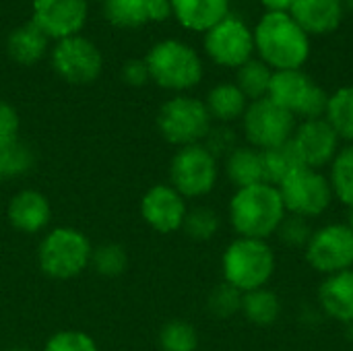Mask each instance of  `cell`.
<instances>
[{"instance_id": "17", "label": "cell", "mask_w": 353, "mask_h": 351, "mask_svg": "<svg viewBox=\"0 0 353 351\" xmlns=\"http://www.w3.org/2000/svg\"><path fill=\"white\" fill-rule=\"evenodd\" d=\"M6 217L8 223L21 234H39L48 230L52 221V205L43 192L25 188L8 201Z\"/></svg>"}, {"instance_id": "9", "label": "cell", "mask_w": 353, "mask_h": 351, "mask_svg": "<svg viewBox=\"0 0 353 351\" xmlns=\"http://www.w3.org/2000/svg\"><path fill=\"white\" fill-rule=\"evenodd\" d=\"M285 213L312 219L323 215L333 201V188L329 178L321 170L296 168L279 186H277Z\"/></svg>"}, {"instance_id": "28", "label": "cell", "mask_w": 353, "mask_h": 351, "mask_svg": "<svg viewBox=\"0 0 353 351\" xmlns=\"http://www.w3.org/2000/svg\"><path fill=\"white\" fill-rule=\"evenodd\" d=\"M263 155V174H265V182L271 186H279L296 168H300V159L292 147V143L261 151Z\"/></svg>"}, {"instance_id": "21", "label": "cell", "mask_w": 353, "mask_h": 351, "mask_svg": "<svg viewBox=\"0 0 353 351\" xmlns=\"http://www.w3.org/2000/svg\"><path fill=\"white\" fill-rule=\"evenodd\" d=\"M319 302L327 317L337 323H353V269L329 275L319 288Z\"/></svg>"}, {"instance_id": "23", "label": "cell", "mask_w": 353, "mask_h": 351, "mask_svg": "<svg viewBox=\"0 0 353 351\" xmlns=\"http://www.w3.org/2000/svg\"><path fill=\"white\" fill-rule=\"evenodd\" d=\"M225 176L236 186V190L246 188V186H254V184H263L265 174H263V155H261V151L250 147V145H246V147L238 145L225 157Z\"/></svg>"}, {"instance_id": "1", "label": "cell", "mask_w": 353, "mask_h": 351, "mask_svg": "<svg viewBox=\"0 0 353 351\" xmlns=\"http://www.w3.org/2000/svg\"><path fill=\"white\" fill-rule=\"evenodd\" d=\"M254 33V52L273 70H298L310 58V35L290 12H265Z\"/></svg>"}, {"instance_id": "15", "label": "cell", "mask_w": 353, "mask_h": 351, "mask_svg": "<svg viewBox=\"0 0 353 351\" xmlns=\"http://www.w3.org/2000/svg\"><path fill=\"white\" fill-rule=\"evenodd\" d=\"M186 213V199L172 184H155L141 199V217L157 234L180 232Z\"/></svg>"}, {"instance_id": "12", "label": "cell", "mask_w": 353, "mask_h": 351, "mask_svg": "<svg viewBox=\"0 0 353 351\" xmlns=\"http://www.w3.org/2000/svg\"><path fill=\"white\" fill-rule=\"evenodd\" d=\"M207 56L225 68H240L244 62L254 58V33L238 17L228 14L215 27L205 33Z\"/></svg>"}, {"instance_id": "5", "label": "cell", "mask_w": 353, "mask_h": 351, "mask_svg": "<svg viewBox=\"0 0 353 351\" xmlns=\"http://www.w3.org/2000/svg\"><path fill=\"white\" fill-rule=\"evenodd\" d=\"M223 281L242 294L267 288L275 273V254L267 240L236 238L221 257Z\"/></svg>"}, {"instance_id": "30", "label": "cell", "mask_w": 353, "mask_h": 351, "mask_svg": "<svg viewBox=\"0 0 353 351\" xmlns=\"http://www.w3.org/2000/svg\"><path fill=\"white\" fill-rule=\"evenodd\" d=\"M89 267L101 277H120L128 267L126 248L116 242H105L93 248Z\"/></svg>"}, {"instance_id": "35", "label": "cell", "mask_w": 353, "mask_h": 351, "mask_svg": "<svg viewBox=\"0 0 353 351\" xmlns=\"http://www.w3.org/2000/svg\"><path fill=\"white\" fill-rule=\"evenodd\" d=\"M312 225L308 219L298 217V215H290L285 213L283 221L277 228V238L281 240V244L290 246V248H306V244L312 238Z\"/></svg>"}, {"instance_id": "14", "label": "cell", "mask_w": 353, "mask_h": 351, "mask_svg": "<svg viewBox=\"0 0 353 351\" xmlns=\"http://www.w3.org/2000/svg\"><path fill=\"white\" fill-rule=\"evenodd\" d=\"M339 141L341 139L325 118H314L298 124L290 143L304 168L321 170L331 166L337 157Z\"/></svg>"}, {"instance_id": "44", "label": "cell", "mask_w": 353, "mask_h": 351, "mask_svg": "<svg viewBox=\"0 0 353 351\" xmlns=\"http://www.w3.org/2000/svg\"><path fill=\"white\" fill-rule=\"evenodd\" d=\"M347 225H350V230H352V232H353V211H352V213H350V223H347Z\"/></svg>"}, {"instance_id": "31", "label": "cell", "mask_w": 353, "mask_h": 351, "mask_svg": "<svg viewBox=\"0 0 353 351\" xmlns=\"http://www.w3.org/2000/svg\"><path fill=\"white\" fill-rule=\"evenodd\" d=\"M221 228V219L217 215V211H213L211 207H194L188 209L182 232L196 242H207L211 238H215V234Z\"/></svg>"}, {"instance_id": "10", "label": "cell", "mask_w": 353, "mask_h": 351, "mask_svg": "<svg viewBox=\"0 0 353 351\" xmlns=\"http://www.w3.org/2000/svg\"><path fill=\"white\" fill-rule=\"evenodd\" d=\"M296 118L269 97L250 101L242 116V130L250 147L267 151L292 141Z\"/></svg>"}, {"instance_id": "16", "label": "cell", "mask_w": 353, "mask_h": 351, "mask_svg": "<svg viewBox=\"0 0 353 351\" xmlns=\"http://www.w3.org/2000/svg\"><path fill=\"white\" fill-rule=\"evenodd\" d=\"M31 21L56 41L79 35L87 21V0H33Z\"/></svg>"}, {"instance_id": "34", "label": "cell", "mask_w": 353, "mask_h": 351, "mask_svg": "<svg viewBox=\"0 0 353 351\" xmlns=\"http://www.w3.org/2000/svg\"><path fill=\"white\" fill-rule=\"evenodd\" d=\"M207 310L219 321L236 317L242 310V292L225 281L219 283L207 298Z\"/></svg>"}, {"instance_id": "41", "label": "cell", "mask_w": 353, "mask_h": 351, "mask_svg": "<svg viewBox=\"0 0 353 351\" xmlns=\"http://www.w3.org/2000/svg\"><path fill=\"white\" fill-rule=\"evenodd\" d=\"M343 8H345V10H352L353 12V0H343Z\"/></svg>"}, {"instance_id": "33", "label": "cell", "mask_w": 353, "mask_h": 351, "mask_svg": "<svg viewBox=\"0 0 353 351\" xmlns=\"http://www.w3.org/2000/svg\"><path fill=\"white\" fill-rule=\"evenodd\" d=\"M0 163H2L4 178H14V176L21 178V176H25V174H29L33 170L35 153L27 143L17 139L14 143L0 149Z\"/></svg>"}, {"instance_id": "37", "label": "cell", "mask_w": 353, "mask_h": 351, "mask_svg": "<svg viewBox=\"0 0 353 351\" xmlns=\"http://www.w3.org/2000/svg\"><path fill=\"white\" fill-rule=\"evenodd\" d=\"M203 145L211 151L213 157H228L238 145H236V132L228 126V124H219V126H211L207 139L203 141Z\"/></svg>"}, {"instance_id": "6", "label": "cell", "mask_w": 353, "mask_h": 351, "mask_svg": "<svg viewBox=\"0 0 353 351\" xmlns=\"http://www.w3.org/2000/svg\"><path fill=\"white\" fill-rule=\"evenodd\" d=\"M211 126L213 120L207 112L205 101L182 93L168 99L157 114L159 134L178 149L203 143Z\"/></svg>"}, {"instance_id": "8", "label": "cell", "mask_w": 353, "mask_h": 351, "mask_svg": "<svg viewBox=\"0 0 353 351\" xmlns=\"http://www.w3.org/2000/svg\"><path fill=\"white\" fill-rule=\"evenodd\" d=\"M219 178V161L211 151L199 143L180 147L170 161V184L184 199L207 197Z\"/></svg>"}, {"instance_id": "11", "label": "cell", "mask_w": 353, "mask_h": 351, "mask_svg": "<svg viewBox=\"0 0 353 351\" xmlns=\"http://www.w3.org/2000/svg\"><path fill=\"white\" fill-rule=\"evenodd\" d=\"M306 261L314 271L327 277L350 271L353 267V232L350 225L329 223L314 230L306 244Z\"/></svg>"}, {"instance_id": "13", "label": "cell", "mask_w": 353, "mask_h": 351, "mask_svg": "<svg viewBox=\"0 0 353 351\" xmlns=\"http://www.w3.org/2000/svg\"><path fill=\"white\" fill-rule=\"evenodd\" d=\"M52 66L56 74L66 83L89 85L101 74L103 56L91 39L72 35L56 41L52 50Z\"/></svg>"}, {"instance_id": "39", "label": "cell", "mask_w": 353, "mask_h": 351, "mask_svg": "<svg viewBox=\"0 0 353 351\" xmlns=\"http://www.w3.org/2000/svg\"><path fill=\"white\" fill-rule=\"evenodd\" d=\"M122 81L130 87H143L151 81L145 58H130L122 66Z\"/></svg>"}, {"instance_id": "43", "label": "cell", "mask_w": 353, "mask_h": 351, "mask_svg": "<svg viewBox=\"0 0 353 351\" xmlns=\"http://www.w3.org/2000/svg\"><path fill=\"white\" fill-rule=\"evenodd\" d=\"M4 351H29V350H25V348H8V350H4Z\"/></svg>"}, {"instance_id": "19", "label": "cell", "mask_w": 353, "mask_h": 351, "mask_svg": "<svg viewBox=\"0 0 353 351\" xmlns=\"http://www.w3.org/2000/svg\"><path fill=\"white\" fill-rule=\"evenodd\" d=\"M290 14L308 35L333 33L345 14L343 0H296Z\"/></svg>"}, {"instance_id": "38", "label": "cell", "mask_w": 353, "mask_h": 351, "mask_svg": "<svg viewBox=\"0 0 353 351\" xmlns=\"http://www.w3.org/2000/svg\"><path fill=\"white\" fill-rule=\"evenodd\" d=\"M21 120L17 110L8 101H0V149L19 139Z\"/></svg>"}, {"instance_id": "26", "label": "cell", "mask_w": 353, "mask_h": 351, "mask_svg": "<svg viewBox=\"0 0 353 351\" xmlns=\"http://www.w3.org/2000/svg\"><path fill=\"white\" fill-rule=\"evenodd\" d=\"M273 79V68L259 58H250L240 68H236V85L246 95L248 101H256L269 95Z\"/></svg>"}, {"instance_id": "29", "label": "cell", "mask_w": 353, "mask_h": 351, "mask_svg": "<svg viewBox=\"0 0 353 351\" xmlns=\"http://www.w3.org/2000/svg\"><path fill=\"white\" fill-rule=\"evenodd\" d=\"M329 182L333 194L353 211V143L339 149L337 157L331 163Z\"/></svg>"}, {"instance_id": "42", "label": "cell", "mask_w": 353, "mask_h": 351, "mask_svg": "<svg viewBox=\"0 0 353 351\" xmlns=\"http://www.w3.org/2000/svg\"><path fill=\"white\" fill-rule=\"evenodd\" d=\"M347 337H350V341L353 343V323L352 325H347Z\"/></svg>"}, {"instance_id": "45", "label": "cell", "mask_w": 353, "mask_h": 351, "mask_svg": "<svg viewBox=\"0 0 353 351\" xmlns=\"http://www.w3.org/2000/svg\"><path fill=\"white\" fill-rule=\"evenodd\" d=\"M2 180H4V172H2V163H0V184H2Z\"/></svg>"}, {"instance_id": "20", "label": "cell", "mask_w": 353, "mask_h": 351, "mask_svg": "<svg viewBox=\"0 0 353 351\" xmlns=\"http://www.w3.org/2000/svg\"><path fill=\"white\" fill-rule=\"evenodd\" d=\"M172 14L188 31L207 33L230 14V0H170Z\"/></svg>"}, {"instance_id": "22", "label": "cell", "mask_w": 353, "mask_h": 351, "mask_svg": "<svg viewBox=\"0 0 353 351\" xmlns=\"http://www.w3.org/2000/svg\"><path fill=\"white\" fill-rule=\"evenodd\" d=\"M48 43L50 37L33 21H29L10 31L6 39V52L10 60H14L17 64L31 66L37 64L48 54Z\"/></svg>"}, {"instance_id": "3", "label": "cell", "mask_w": 353, "mask_h": 351, "mask_svg": "<svg viewBox=\"0 0 353 351\" xmlns=\"http://www.w3.org/2000/svg\"><path fill=\"white\" fill-rule=\"evenodd\" d=\"M149 77L168 91L184 93L203 79V60L194 48L180 39H161L145 56Z\"/></svg>"}, {"instance_id": "18", "label": "cell", "mask_w": 353, "mask_h": 351, "mask_svg": "<svg viewBox=\"0 0 353 351\" xmlns=\"http://www.w3.org/2000/svg\"><path fill=\"white\" fill-rule=\"evenodd\" d=\"M105 17L114 27L139 29L172 14L170 0H105Z\"/></svg>"}, {"instance_id": "2", "label": "cell", "mask_w": 353, "mask_h": 351, "mask_svg": "<svg viewBox=\"0 0 353 351\" xmlns=\"http://www.w3.org/2000/svg\"><path fill=\"white\" fill-rule=\"evenodd\" d=\"M285 217V207L277 186L254 184L238 188L230 201V221L238 238L267 240Z\"/></svg>"}, {"instance_id": "25", "label": "cell", "mask_w": 353, "mask_h": 351, "mask_svg": "<svg viewBox=\"0 0 353 351\" xmlns=\"http://www.w3.org/2000/svg\"><path fill=\"white\" fill-rule=\"evenodd\" d=\"M240 312L246 317L248 323H252L256 327H269V325L277 323V319L281 314V302L275 292L261 288V290L242 294V310Z\"/></svg>"}, {"instance_id": "40", "label": "cell", "mask_w": 353, "mask_h": 351, "mask_svg": "<svg viewBox=\"0 0 353 351\" xmlns=\"http://www.w3.org/2000/svg\"><path fill=\"white\" fill-rule=\"evenodd\" d=\"M296 0H261L267 12H290Z\"/></svg>"}, {"instance_id": "27", "label": "cell", "mask_w": 353, "mask_h": 351, "mask_svg": "<svg viewBox=\"0 0 353 351\" xmlns=\"http://www.w3.org/2000/svg\"><path fill=\"white\" fill-rule=\"evenodd\" d=\"M325 120L333 126L341 141L353 143V85L337 89L329 95Z\"/></svg>"}, {"instance_id": "36", "label": "cell", "mask_w": 353, "mask_h": 351, "mask_svg": "<svg viewBox=\"0 0 353 351\" xmlns=\"http://www.w3.org/2000/svg\"><path fill=\"white\" fill-rule=\"evenodd\" d=\"M41 351H99V348L89 333L77 331V329H66V331L54 333L46 341Z\"/></svg>"}, {"instance_id": "32", "label": "cell", "mask_w": 353, "mask_h": 351, "mask_svg": "<svg viewBox=\"0 0 353 351\" xmlns=\"http://www.w3.org/2000/svg\"><path fill=\"white\" fill-rule=\"evenodd\" d=\"M161 351H196L199 333L186 321H170L159 331Z\"/></svg>"}, {"instance_id": "7", "label": "cell", "mask_w": 353, "mask_h": 351, "mask_svg": "<svg viewBox=\"0 0 353 351\" xmlns=\"http://www.w3.org/2000/svg\"><path fill=\"white\" fill-rule=\"evenodd\" d=\"M267 97L288 110L294 118L304 120L325 118L329 103V93L321 85H316L302 68L273 70Z\"/></svg>"}, {"instance_id": "24", "label": "cell", "mask_w": 353, "mask_h": 351, "mask_svg": "<svg viewBox=\"0 0 353 351\" xmlns=\"http://www.w3.org/2000/svg\"><path fill=\"white\" fill-rule=\"evenodd\" d=\"M248 103L250 101L238 89L236 83H219V85H215L209 91L207 99H205V106H207V112H209L211 120H217L219 124H230V122L240 120L244 116Z\"/></svg>"}, {"instance_id": "4", "label": "cell", "mask_w": 353, "mask_h": 351, "mask_svg": "<svg viewBox=\"0 0 353 351\" xmlns=\"http://www.w3.org/2000/svg\"><path fill=\"white\" fill-rule=\"evenodd\" d=\"M93 246L89 238L68 225L54 228L46 232L37 246V265L50 279L66 281L89 269Z\"/></svg>"}]
</instances>
